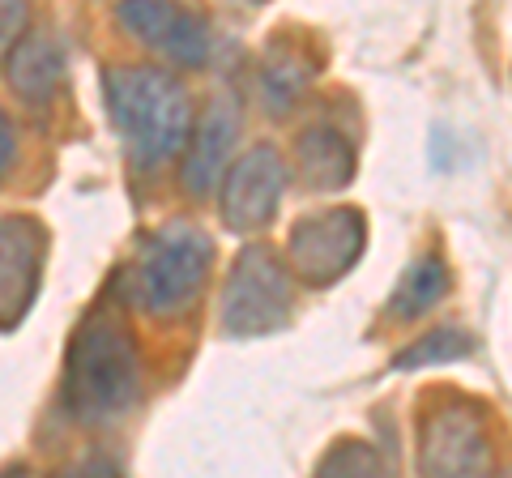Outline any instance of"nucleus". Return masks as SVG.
I'll return each mask as SVG.
<instances>
[{
  "mask_svg": "<svg viewBox=\"0 0 512 478\" xmlns=\"http://www.w3.org/2000/svg\"><path fill=\"white\" fill-rule=\"evenodd\" d=\"M141 368L137 346L116 316L94 312L90 321L73 333L69 359H64V406L77 423L103 427L137 402Z\"/></svg>",
  "mask_w": 512,
  "mask_h": 478,
  "instance_id": "1",
  "label": "nucleus"
},
{
  "mask_svg": "<svg viewBox=\"0 0 512 478\" xmlns=\"http://www.w3.org/2000/svg\"><path fill=\"white\" fill-rule=\"evenodd\" d=\"M107 107L116 129L128 141V150H133L137 167L167 163L188 141V124H192L188 90L163 69H150V65L111 69Z\"/></svg>",
  "mask_w": 512,
  "mask_h": 478,
  "instance_id": "2",
  "label": "nucleus"
},
{
  "mask_svg": "<svg viewBox=\"0 0 512 478\" xmlns=\"http://www.w3.org/2000/svg\"><path fill=\"white\" fill-rule=\"evenodd\" d=\"M210 235L192 222H175V227L158 231L133 265V295L146 312H175L201 291L205 274H210Z\"/></svg>",
  "mask_w": 512,
  "mask_h": 478,
  "instance_id": "3",
  "label": "nucleus"
},
{
  "mask_svg": "<svg viewBox=\"0 0 512 478\" xmlns=\"http://www.w3.org/2000/svg\"><path fill=\"white\" fill-rule=\"evenodd\" d=\"M295 295L286 265L265 244H248L231 265L227 291H222V329L235 338L274 333L291 321Z\"/></svg>",
  "mask_w": 512,
  "mask_h": 478,
  "instance_id": "4",
  "label": "nucleus"
},
{
  "mask_svg": "<svg viewBox=\"0 0 512 478\" xmlns=\"http://www.w3.org/2000/svg\"><path fill=\"white\" fill-rule=\"evenodd\" d=\"M363 239H367V222L359 210H350V205L320 210L291 227V235H286V261H291V269L303 282L325 286V282H338L363 257Z\"/></svg>",
  "mask_w": 512,
  "mask_h": 478,
  "instance_id": "5",
  "label": "nucleus"
},
{
  "mask_svg": "<svg viewBox=\"0 0 512 478\" xmlns=\"http://www.w3.org/2000/svg\"><path fill=\"white\" fill-rule=\"evenodd\" d=\"M423 478H491V432L474 406H440L419 432Z\"/></svg>",
  "mask_w": 512,
  "mask_h": 478,
  "instance_id": "6",
  "label": "nucleus"
},
{
  "mask_svg": "<svg viewBox=\"0 0 512 478\" xmlns=\"http://www.w3.org/2000/svg\"><path fill=\"white\" fill-rule=\"evenodd\" d=\"M286 188V163L274 146H252L222 175V222L231 231H261L274 222Z\"/></svg>",
  "mask_w": 512,
  "mask_h": 478,
  "instance_id": "7",
  "label": "nucleus"
},
{
  "mask_svg": "<svg viewBox=\"0 0 512 478\" xmlns=\"http://www.w3.org/2000/svg\"><path fill=\"white\" fill-rule=\"evenodd\" d=\"M47 235L35 218H0V325L22 321L35 299Z\"/></svg>",
  "mask_w": 512,
  "mask_h": 478,
  "instance_id": "8",
  "label": "nucleus"
},
{
  "mask_svg": "<svg viewBox=\"0 0 512 478\" xmlns=\"http://www.w3.org/2000/svg\"><path fill=\"white\" fill-rule=\"evenodd\" d=\"M120 22L133 30L141 43L158 47V52H167L171 60H180L188 69L210 60V26H205L201 13L133 0V5H120Z\"/></svg>",
  "mask_w": 512,
  "mask_h": 478,
  "instance_id": "9",
  "label": "nucleus"
},
{
  "mask_svg": "<svg viewBox=\"0 0 512 478\" xmlns=\"http://www.w3.org/2000/svg\"><path fill=\"white\" fill-rule=\"evenodd\" d=\"M235 133H239V116L231 103H214L205 111V120L197 124V137H192L188 158H184V188L192 197H205L222 180Z\"/></svg>",
  "mask_w": 512,
  "mask_h": 478,
  "instance_id": "10",
  "label": "nucleus"
},
{
  "mask_svg": "<svg viewBox=\"0 0 512 478\" xmlns=\"http://www.w3.org/2000/svg\"><path fill=\"white\" fill-rule=\"evenodd\" d=\"M295 158H299V175L308 180L312 188H346L350 175H355V150L350 141L329 129V124H316V129H303L299 133V146H295Z\"/></svg>",
  "mask_w": 512,
  "mask_h": 478,
  "instance_id": "11",
  "label": "nucleus"
},
{
  "mask_svg": "<svg viewBox=\"0 0 512 478\" xmlns=\"http://www.w3.org/2000/svg\"><path fill=\"white\" fill-rule=\"evenodd\" d=\"M60 73H64V56L47 35H30L13 47L9 82L18 94H26V99H47V94L60 86Z\"/></svg>",
  "mask_w": 512,
  "mask_h": 478,
  "instance_id": "12",
  "label": "nucleus"
},
{
  "mask_svg": "<svg viewBox=\"0 0 512 478\" xmlns=\"http://www.w3.org/2000/svg\"><path fill=\"white\" fill-rule=\"evenodd\" d=\"M444 295H448V265L440 261V252H427V257L414 261L402 274V282H397V291L389 299V316L414 321V316L436 308Z\"/></svg>",
  "mask_w": 512,
  "mask_h": 478,
  "instance_id": "13",
  "label": "nucleus"
},
{
  "mask_svg": "<svg viewBox=\"0 0 512 478\" xmlns=\"http://www.w3.org/2000/svg\"><path fill=\"white\" fill-rule=\"evenodd\" d=\"M312 478H384V457L367 440H338Z\"/></svg>",
  "mask_w": 512,
  "mask_h": 478,
  "instance_id": "14",
  "label": "nucleus"
},
{
  "mask_svg": "<svg viewBox=\"0 0 512 478\" xmlns=\"http://www.w3.org/2000/svg\"><path fill=\"white\" fill-rule=\"evenodd\" d=\"M470 350H474V338L466 329L444 325V329H431L427 338H419L410 350H402V355H397V368H431V363H453V359H466Z\"/></svg>",
  "mask_w": 512,
  "mask_h": 478,
  "instance_id": "15",
  "label": "nucleus"
},
{
  "mask_svg": "<svg viewBox=\"0 0 512 478\" xmlns=\"http://www.w3.org/2000/svg\"><path fill=\"white\" fill-rule=\"evenodd\" d=\"M308 69H299L295 60H269V69H265V99H269V111H286L295 99H299V90L308 86Z\"/></svg>",
  "mask_w": 512,
  "mask_h": 478,
  "instance_id": "16",
  "label": "nucleus"
},
{
  "mask_svg": "<svg viewBox=\"0 0 512 478\" xmlns=\"http://www.w3.org/2000/svg\"><path fill=\"white\" fill-rule=\"evenodd\" d=\"M26 5H13V0H0V56L9 52V47L22 43V30H26Z\"/></svg>",
  "mask_w": 512,
  "mask_h": 478,
  "instance_id": "17",
  "label": "nucleus"
},
{
  "mask_svg": "<svg viewBox=\"0 0 512 478\" xmlns=\"http://www.w3.org/2000/svg\"><path fill=\"white\" fill-rule=\"evenodd\" d=\"M56 478H120V470L111 466L107 457H86V461H77V466L60 470Z\"/></svg>",
  "mask_w": 512,
  "mask_h": 478,
  "instance_id": "18",
  "label": "nucleus"
},
{
  "mask_svg": "<svg viewBox=\"0 0 512 478\" xmlns=\"http://www.w3.org/2000/svg\"><path fill=\"white\" fill-rule=\"evenodd\" d=\"M13 154H18V133H13V124H9V116L0 111V175L9 171V163H13Z\"/></svg>",
  "mask_w": 512,
  "mask_h": 478,
  "instance_id": "19",
  "label": "nucleus"
},
{
  "mask_svg": "<svg viewBox=\"0 0 512 478\" xmlns=\"http://www.w3.org/2000/svg\"><path fill=\"white\" fill-rule=\"evenodd\" d=\"M0 478H26V470L18 466V470H5V474H0Z\"/></svg>",
  "mask_w": 512,
  "mask_h": 478,
  "instance_id": "20",
  "label": "nucleus"
}]
</instances>
